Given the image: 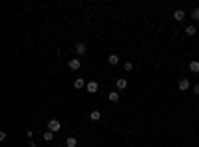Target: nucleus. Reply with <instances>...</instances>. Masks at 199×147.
<instances>
[{
    "instance_id": "9d476101",
    "label": "nucleus",
    "mask_w": 199,
    "mask_h": 147,
    "mask_svg": "<svg viewBox=\"0 0 199 147\" xmlns=\"http://www.w3.org/2000/svg\"><path fill=\"white\" fill-rule=\"evenodd\" d=\"M189 70L193 72V74H197V72H199V62H197V60H193V62H189Z\"/></svg>"
},
{
    "instance_id": "39448f33",
    "label": "nucleus",
    "mask_w": 199,
    "mask_h": 147,
    "mask_svg": "<svg viewBox=\"0 0 199 147\" xmlns=\"http://www.w3.org/2000/svg\"><path fill=\"white\" fill-rule=\"evenodd\" d=\"M189 80H179V84H177V88H179V90L181 91H187V90H189Z\"/></svg>"
},
{
    "instance_id": "f257e3e1",
    "label": "nucleus",
    "mask_w": 199,
    "mask_h": 147,
    "mask_svg": "<svg viewBox=\"0 0 199 147\" xmlns=\"http://www.w3.org/2000/svg\"><path fill=\"white\" fill-rule=\"evenodd\" d=\"M62 129V123L58 121V119H50L48 121V131H52V133H58Z\"/></svg>"
},
{
    "instance_id": "f3484780",
    "label": "nucleus",
    "mask_w": 199,
    "mask_h": 147,
    "mask_svg": "<svg viewBox=\"0 0 199 147\" xmlns=\"http://www.w3.org/2000/svg\"><path fill=\"white\" fill-rule=\"evenodd\" d=\"M123 70H126V72H132L133 70V64L132 62H126V64H123Z\"/></svg>"
},
{
    "instance_id": "ddd939ff",
    "label": "nucleus",
    "mask_w": 199,
    "mask_h": 147,
    "mask_svg": "<svg viewBox=\"0 0 199 147\" xmlns=\"http://www.w3.org/2000/svg\"><path fill=\"white\" fill-rule=\"evenodd\" d=\"M90 119H92V121H100V119H102V113H100V111H92Z\"/></svg>"
},
{
    "instance_id": "a211bd4d",
    "label": "nucleus",
    "mask_w": 199,
    "mask_h": 147,
    "mask_svg": "<svg viewBox=\"0 0 199 147\" xmlns=\"http://www.w3.org/2000/svg\"><path fill=\"white\" fill-rule=\"evenodd\" d=\"M193 91H195V94L199 95V84H197V85H195V88H193Z\"/></svg>"
},
{
    "instance_id": "7ed1b4c3",
    "label": "nucleus",
    "mask_w": 199,
    "mask_h": 147,
    "mask_svg": "<svg viewBox=\"0 0 199 147\" xmlns=\"http://www.w3.org/2000/svg\"><path fill=\"white\" fill-rule=\"evenodd\" d=\"M68 68L76 72V70H80V68H82V62L78 60V58H74V60H70V62H68Z\"/></svg>"
},
{
    "instance_id": "423d86ee",
    "label": "nucleus",
    "mask_w": 199,
    "mask_h": 147,
    "mask_svg": "<svg viewBox=\"0 0 199 147\" xmlns=\"http://www.w3.org/2000/svg\"><path fill=\"white\" fill-rule=\"evenodd\" d=\"M86 80H82V78H78V80H74V88H76V90H82V88H86Z\"/></svg>"
},
{
    "instance_id": "f8f14e48",
    "label": "nucleus",
    "mask_w": 199,
    "mask_h": 147,
    "mask_svg": "<svg viewBox=\"0 0 199 147\" xmlns=\"http://www.w3.org/2000/svg\"><path fill=\"white\" fill-rule=\"evenodd\" d=\"M108 100L109 101H118L119 100V94H118V91H109V94H108Z\"/></svg>"
},
{
    "instance_id": "20e7f679",
    "label": "nucleus",
    "mask_w": 199,
    "mask_h": 147,
    "mask_svg": "<svg viewBox=\"0 0 199 147\" xmlns=\"http://www.w3.org/2000/svg\"><path fill=\"white\" fill-rule=\"evenodd\" d=\"M86 52H88V48H86V44H84V42H78V44H76V54H80V56H84Z\"/></svg>"
},
{
    "instance_id": "f03ea898",
    "label": "nucleus",
    "mask_w": 199,
    "mask_h": 147,
    "mask_svg": "<svg viewBox=\"0 0 199 147\" xmlns=\"http://www.w3.org/2000/svg\"><path fill=\"white\" fill-rule=\"evenodd\" d=\"M86 90L90 91V94H96V91L100 90V84H98V81H94V80H92V81H88V85H86Z\"/></svg>"
},
{
    "instance_id": "9b49d317",
    "label": "nucleus",
    "mask_w": 199,
    "mask_h": 147,
    "mask_svg": "<svg viewBox=\"0 0 199 147\" xmlns=\"http://www.w3.org/2000/svg\"><path fill=\"white\" fill-rule=\"evenodd\" d=\"M66 147H78L76 137H68V139H66Z\"/></svg>"
},
{
    "instance_id": "0eeeda50",
    "label": "nucleus",
    "mask_w": 199,
    "mask_h": 147,
    "mask_svg": "<svg viewBox=\"0 0 199 147\" xmlns=\"http://www.w3.org/2000/svg\"><path fill=\"white\" fill-rule=\"evenodd\" d=\"M108 64H109V66H118V64H119V58L116 56V54H112V56L108 58Z\"/></svg>"
},
{
    "instance_id": "dca6fc26",
    "label": "nucleus",
    "mask_w": 199,
    "mask_h": 147,
    "mask_svg": "<svg viewBox=\"0 0 199 147\" xmlns=\"http://www.w3.org/2000/svg\"><path fill=\"white\" fill-rule=\"evenodd\" d=\"M191 18H193V20H199V8H193V10H191Z\"/></svg>"
},
{
    "instance_id": "4468645a",
    "label": "nucleus",
    "mask_w": 199,
    "mask_h": 147,
    "mask_svg": "<svg viewBox=\"0 0 199 147\" xmlns=\"http://www.w3.org/2000/svg\"><path fill=\"white\" fill-rule=\"evenodd\" d=\"M195 32H197L195 26H187V28H185V34H187V36H195Z\"/></svg>"
},
{
    "instance_id": "1a4fd4ad",
    "label": "nucleus",
    "mask_w": 199,
    "mask_h": 147,
    "mask_svg": "<svg viewBox=\"0 0 199 147\" xmlns=\"http://www.w3.org/2000/svg\"><path fill=\"white\" fill-rule=\"evenodd\" d=\"M173 18H175L177 22H181V20L185 18V12H183V10H175V12H173Z\"/></svg>"
},
{
    "instance_id": "2eb2a0df",
    "label": "nucleus",
    "mask_w": 199,
    "mask_h": 147,
    "mask_svg": "<svg viewBox=\"0 0 199 147\" xmlns=\"http://www.w3.org/2000/svg\"><path fill=\"white\" fill-rule=\"evenodd\" d=\"M52 139H54V133H52V131H44V141L50 143Z\"/></svg>"
},
{
    "instance_id": "6e6552de",
    "label": "nucleus",
    "mask_w": 199,
    "mask_h": 147,
    "mask_svg": "<svg viewBox=\"0 0 199 147\" xmlns=\"http://www.w3.org/2000/svg\"><path fill=\"white\" fill-rule=\"evenodd\" d=\"M116 88H118V90H126V88H128V80H123V78L118 80L116 81Z\"/></svg>"
}]
</instances>
